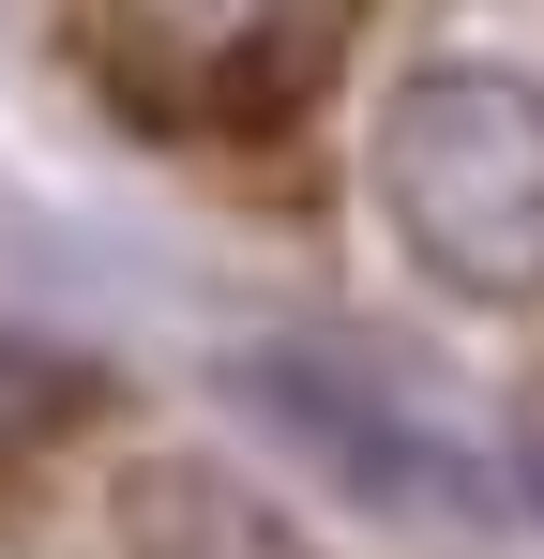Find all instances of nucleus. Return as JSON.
<instances>
[{"label":"nucleus","instance_id":"f03ea898","mask_svg":"<svg viewBox=\"0 0 544 559\" xmlns=\"http://www.w3.org/2000/svg\"><path fill=\"white\" fill-rule=\"evenodd\" d=\"M106 559H318L287 514H272L243 468L212 454H152L106 484Z\"/></svg>","mask_w":544,"mask_h":559},{"label":"nucleus","instance_id":"f257e3e1","mask_svg":"<svg viewBox=\"0 0 544 559\" xmlns=\"http://www.w3.org/2000/svg\"><path fill=\"white\" fill-rule=\"evenodd\" d=\"M378 212L453 302H544V76L424 61L378 106Z\"/></svg>","mask_w":544,"mask_h":559}]
</instances>
